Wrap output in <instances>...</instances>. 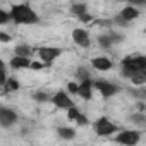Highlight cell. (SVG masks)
Masks as SVG:
<instances>
[{
    "label": "cell",
    "mask_w": 146,
    "mask_h": 146,
    "mask_svg": "<svg viewBox=\"0 0 146 146\" xmlns=\"http://www.w3.org/2000/svg\"><path fill=\"white\" fill-rule=\"evenodd\" d=\"M11 21H14L16 24H36L38 23V14L26 4H17L11 7Z\"/></svg>",
    "instance_id": "6da1fadb"
},
{
    "label": "cell",
    "mask_w": 146,
    "mask_h": 146,
    "mask_svg": "<svg viewBox=\"0 0 146 146\" xmlns=\"http://www.w3.org/2000/svg\"><path fill=\"white\" fill-rule=\"evenodd\" d=\"M95 132L98 136H102V137H107V136H112L113 132H117V125L113 122H110V119L100 117L95 122Z\"/></svg>",
    "instance_id": "7a4b0ae2"
},
{
    "label": "cell",
    "mask_w": 146,
    "mask_h": 146,
    "mask_svg": "<svg viewBox=\"0 0 146 146\" xmlns=\"http://www.w3.org/2000/svg\"><path fill=\"white\" fill-rule=\"evenodd\" d=\"M38 55L45 65H52V62L62 55V50L57 46H41V48H38Z\"/></svg>",
    "instance_id": "3957f363"
},
{
    "label": "cell",
    "mask_w": 146,
    "mask_h": 146,
    "mask_svg": "<svg viewBox=\"0 0 146 146\" xmlns=\"http://www.w3.org/2000/svg\"><path fill=\"white\" fill-rule=\"evenodd\" d=\"M17 122V113L9 107H0V127H12Z\"/></svg>",
    "instance_id": "277c9868"
},
{
    "label": "cell",
    "mask_w": 146,
    "mask_h": 146,
    "mask_svg": "<svg viewBox=\"0 0 146 146\" xmlns=\"http://www.w3.org/2000/svg\"><path fill=\"white\" fill-rule=\"evenodd\" d=\"M93 90H96L103 98H110V96H113L119 91V88L115 84L108 83V81H95L93 83Z\"/></svg>",
    "instance_id": "5b68a950"
},
{
    "label": "cell",
    "mask_w": 146,
    "mask_h": 146,
    "mask_svg": "<svg viewBox=\"0 0 146 146\" xmlns=\"http://www.w3.org/2000/svg\"><path fill=\"white\" fill-rule=\"evenodd\" d=\"M139 137H141V134L137 131H122L115 136V143H120L125 146H134L139 141Z\"/></svg>",
    "instance_id": "8992f818"
},
{
    "label": "cell",
    "mask_w": 146,
    "mask_h": 146,
    "mask_svg": "<svg viewBox=\"0 0 146 146\" xmlns=\"http://www.w3.org/2000/svg\"><path fill=\"white\" fill-rule=\"evenodd\" d=\"M50 100H52V103L57 108H62V110H67V108H70L72 105H74V102L70 100V96L65 91H57L53 96H50Z\"/></svg>",
    "instance_id": "52a82bcc"
},
{
    "label": "cell",
    "mask_w": 146,
    "mask_h": 146,
    "mask_svg": "<svg viewBox=\"0 0 146 146\" xmlns=\"http://www.w3.org/2000/svg\"><path fill=\"white\" fill-rule=\"evenodd\" d=\"M72 40L78 46H83V48H88L91 45V38H90V33L83 28H76L72 31Z\"/></svg>",
    "instance_id": "ba28073f"
},
{
    "label": "cell",
    "mask_w": 146,
    "mask_h": 146,
    "mask_svg": "<svg viewBox=\"0 0 146 146\" xmlns=\"http://www.w3.org/2000/svg\"><path fill=\"white\" fill-rule=\"evenodd\" d=\"M78 96H81V98L86 100V102L93 98V81H91L90 78L78 83Z\"/></svg>",
    "instance_id": "9c48e42d"
},
{
    "label": "cell",
    "mask_w": 146,
    "mask_h": 146,
    "mask_svg": "<svg viewBox=\"0 0 146 146\" xmlns=\"http://www.w3.org/2000/svg\"><path fill=\"white\" fill-rule=\"evenodd\" d=\"M91 65L96 69V70H102V72H105V70H110L112 67H113V62L108 58V57H95V58H91Z\"/></svg>",
    "instance_id": "30bf717a"
},
{
    "label": "cell",
    "mask_w": 146,
    "mask_h": 146,
    "mask_svg": "<svg viewBox=\"0 0 146 146\" xmlns=\"http://www.w3.org/2000/svg\"><path fill=\"white\" fill-rule=\"evenodd\" d=\"M119 16H120L125 23H131V21H134V19L139 17V9L134 7V5H127V7H124V9L120 11Z\"/></svg>",
    "instance_id": "8fae6325"
},
{
    "label": "cell",
    "mask_w": 146,
    "mask_h": 146,
    "mask_svg": "<svg viewBox=\"0 0 146 146\" xmlns=\"http://www.w3.org/2000/svg\"><path fill=\"white\" fill-rule=\"evenodd\" d=\"M29 64H31V60H29V57H21V55H16V57H12L11 58V67L12 69H16V70H19V69H29Z\"/></svg>",
    "instance_id": "7c38bea8"
},
{
    "label": "cell",
    "mask_w": 146,
    "mask_h": 146,
    "mask_svg": "<svg viewBox=\"0 0 146 146\" xmlns=\"http://www.w3.org/2000/svg\"><path fill=\"white\" fill-rule=\"evenodd\" d=\"M57 134L62 137V139H74L76 137V131L72 129V127H58L57 129Z\"/></svg>",
    "instance_id": "4fadbf2b"
},
{
    "label": "cell",
    "mask_w": 146,
    "mask_h": 146,
    "mask_svg": "<svg viewBox=\"0 0 146 146\" xmlns=\"http://www.w3.org/2000/svg\"><path fill=\"white\" fill-rule=\"evenodd\" d=\"M14 52H16V55H21V57H29L33 53L31 46H28V45H17L14 48Z\"/></svg>",
    "instance_id": "5bb4252c"
},
{
    "label": "cell",
    "mask_w": 146,
    "mask_h": 146,
    "mask_svg": "<svg viewBox=\"0 0 146 146\" xmlns=\"http://www.w3.org/2000/svg\"><path fill=\"white\" fill-rule=\"evenodd\" d=\"M134 64H136L137 70L146 72V57L144 55H134Z\"/></svg>",
    "instance_id": "9a60e30c"
},
{
    "label": "cell",
    "mask_w": 146,
    "mask_h": 146,
    "mask_svg": "<svg viewBox=\"0 0 146 146\" xmlns=\"http://www.w3.org/2000/svg\"><path fill=\"white\" fill-rule=\"evenodd\" d=\"M70 12L74 14L76 17H79V16L86 14V12H88V9H86V5H84V4H74V5L70 7Z\"/></svg>",
    "instance_id": "2e32d148"
},
{
    "label": "cell",
    "mask_w": 146,
    "mask_h": 146,
    "mask_svg": "<svg viewBox=\"0 0 146 146\" xmlns=\"http://www.w3.org/2000/svg\"><path fill=\"white\" fill-rule=\"evenodd\" d=\"M98 45H100L103 50H110V48H112V41H110L108 35H102V36H98Z\"/></svg>",
    "instance_id": "e0dca14e"
},
{
    "label": "cell",
    "mask_w": 146,
    "mask_h": 146,
    "mask_svg": "<svg viewBox=\"0 0 146 146\" xmlns=\"http://www.w3.org/2000/svg\"><path fill=\"white\" fill-rule=\"evenodd\" d=\"M4 88H5V91H17V90H19V83H17L14 78H7Z\"/></svg>",
    "instance_id": "ac0fdd59"
},
{
    "label": "cell",
    "mask_w": 146,
    "mask_h": 146,
    "mask_svg": "<svg viewBox=\"0 0 146 146\" xmlns=\"http://www.w3.org/2000/svg\"><path fill=\"white\" fill-rule=\"evenodd\" d=\"M131 120H132L134 124H139V125H144V124H146V119H144V113H143V112L132 113V115H131Z\"/></svg>",
    "instance_id": "d6986e66"
},
{
    "label": "cell",
    "mask_w": 146,
    "mask_h": 146,
    "mask_svg": "<svg viewBox=\"0 0 146 146\" xmlns=\"http://www.w3.org/2000/svg\"><path fill=\"white\" fill-rule=\"evenodd\" d=\"M35 100H36V102H41V103H43V102H50V95L45 93V91H36V93H35Z\"/></svg>",
    "instance_id": "ffe728a7"
},
{
    "label": "cell",
    "mask_w": 146,
    "mask_h": 146,
    "mask_svg": "<svg viewBox=\"0 0 146 146\" xmlns=\"http://www.w3.org/2000/svg\"><path fill=\"white\" fill-rule=\"evenodd\" d=\"M76 78H78L79 81H83V79H88V78H90V72H88L84 67H79V69L76 70Z\"/></svg>",
    "instance_id": "44dd1931"
},
{
    "label": "cell",
    "mask_w": 146,
    "mask_h": 146,
    "mask_svg": "<svg viewBox=\"0 0 146 146\" xmlns=\"http://www.w3.org/2000/svg\"><path fill=\"white\" fill-rule=\"evenodd\" d=\"M108 38H110L112 45H115V43H120V41H124V36H122L120 33H108Z\"/></svg>",
    "instance_id": "7402d4cb"
},
{
    "label": "cell",
    "mask_w": 146,
    "mask_h": 146,
    "mask_svg": "<svg viewBox=\"0 0 146 146\" xmlns=\"http://www.w3.org/2000/svg\"><path fill=\"white\" fill-rule=\"evenodd\" d=\"M9 21H11L9 12H7V11H4V9H0V26H2V24H7Z\"/></svg>",
    "instance_id": "603a6c76"
},
{
    "label": "cell",
    "mask_w": 146,
    "mask_h": 146,
    "mask_svg": "<svg viewBox=\"0 0 146 146\" xmlns=\"http://www.w3.org/2000/svg\"><path fill=\"white\" fill-rule=\"evenodd\" d=\"M43 67H45L43 62H36V60H35V62L29 64V69H33V70H40V69H43Z\"/></svg>",
    "instance_id": "cb8c5ba5"
},
{
    "label": "cell",
    "mask_w": 146,
    "mask_h": 146,
    "mask_svg": "<svg viewBox=\"0 0 146 146\" xmlns=\"http://www.w3.org/2000/svg\"><path fill=\"white\" fill-rule=\"evenodd\" d=\"M5 81H7V74H5V69H0V88H4Z\"/></svg>",
    "instance_id": "d4e9b609"
},
{
    "label": "cell",
    "mask_w": 146,
    "mask_h": 146,
    "mask_svg": "<svg viewBox=\"0 0 146 146\" xmlns=\"http://www.w3.org/2000/svg\"><path fill=\"white\" fill-rule=\"evenodd\" d=\"M67 90H69V93H72V95H78V83H69V84H67Z\"/></svg>",
    "instance_id": "484cf974"
},
{
    "label": "cell",
    "mask_w": 146,
    "mask_h": 146,
    "mask_svg": "<svg viewBox=\"0 0 146 146\" xmlns=\"http://www.w3.org/2000/svg\"><path fill=\"white\" fill-rule=\"evenodd\" d=\"M12 40V36H9L7 33H4V31H0V41H2V43H9Z\"/></svg>",
    "instance_id": "4316f807"
},
{
    "label": "cell",
    "mask_w": 146,
    "mask_h": 146,
    "mask_svg": "<svg viewBox=\"0 0 146 146\" xmlns=\"http://www.w3.org/2000/svg\"><path fill=\"white\" fill-rule=\"evenodd\" d=\"M127 2H129L131 5H134V7H143V5L146 4V0H127Z\"/></svg>",
    "instance_id": "83f0119b"
},
{
    "label": "cell",
    "mask_w": 146,
    "mask_h": 146,
    "mask_svg": "<svg viewBox=\"0 0 146 146\" xmlns=\"http://www.w3.org/2000/svg\"><path fill=\"white\" fill-rule=\"evenodd\" d=\"M78 19H79V21H83V23H90V21H93V17H91L88 12H86V14H83V16H79Z\"/></svg>",
    "instance_id": "f1b7e54d"
},
{
    "label": "cell",
    "mask_w": 146,
    "mask_h": 146,
    "mask_svg": "<svg viewBox=\"0 0 146 146\" xmlns=\"http://www.w3.org/2000/svg\"><path fill=\"white\" fill-rule=\"evenodd\" d=\"M113 23H115V24H120V26H125V24H127V23H125V21H124L120 16H117V17L113 19Z\"/></svg>",
    "instance_id": "f546056e"
},
{
    "label": "cell",
    "mask_w": 146,
    "mask_h": 146,
    "mask_svg": "<svg viewBox=\"0 0 146 146\" xmlns=\"http://www.w3.org/2000/svg\"><path fill=\"white\" fill-rule=\"evenodd\" d=\"M0 69H5V64H4V60L0 58Z\"/></svg>",
    "instance_id": "4dcf8cb0"
},
{
    "label": "cell",
    "mask_w": 146,
    "mask_h": 146,
    "mask_svg": "<svg viewBox=\"0 0 146 146\" xmlns=\"http://www.w3.org/2000/svg\"><path fill=\"white\" fill-rule=\"evenodd\" d=\"M117 2H124V0H117Z\"/></svg>",
    "instance_id": "1f68e13d"
}]
</instances>
